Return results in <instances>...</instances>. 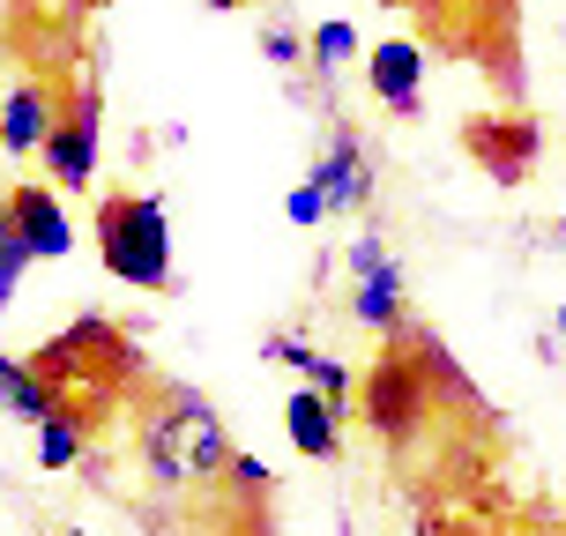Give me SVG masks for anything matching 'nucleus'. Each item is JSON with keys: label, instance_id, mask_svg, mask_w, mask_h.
<instances>
[{"label": "nucleus", "instance_id": "f257e3e1", "mask_svg": "<svg viewBox=\"0 0 566 536\" xmlns=\"http://www.w3.org/2000/svg\"><path fill=\"white\" fill-rule=\"evenodd\" d=\"M127 448V484H113V500L142 536H224V522L254 492H269V462L231 440L224 410L179 372H149L142 380L127 432L105 454ZM97 462V454H83Z\"/></svg>", "mask_w": 566, "mask_h": 536}, {"label": "nucleus", "instance_id": "f03ea898", "mask_svg": "<svg viewBox=\"0 0 566 536\" xmlns=\"http://www.w3.org/2000/svg\"><path fill=\"white\" fill-rule=\"evenodd\" d=\"M38 388L53 402V418L83 440V454H105L127 432V410H135L142 380H149V358H142L135 328H119L105 313H75L60 336H45L38 350H23Z\"/></svg>", "mask_w": 566, "mask_h": 536}, {"label": "nucleus", "instance_id": "7ed1b4c3", "mask_svg": "<svg viewBox=\"0 0 566 536\" xmlns=\"http://www.w3.org/2000/svg\"><path fill=\"white\" fill-rule=\"evenodd\" d=\"M380 8L410 15V38L424 45V60L478 67L507 105H522V90H530V67H522V0H380Z\"/></svg>", "mask_w": 566, "mask_h": 536}, {"label": "nucleus", "instance_id": "20e7f679", "mask_svg": "<svg viewBox=\"0 0 566 536\" xmlns=\"http://www.w3.org/2000/svg\"><path fill=\"white\" fill-rule=\"evenodd\" d=\"M97 261H105L113 283L171 291V217H165V201L142 195V187L97 195Z\"/></svg>", "mask_w": 566, "mask_h": 536}, {"label": "nucleus", "instance_id": "39448f33", "mask_svg": "<svg viewBox=\"0 0 566 536\" xmlns=\"http://www.w3.org/2000/svg\"><path fill=\"white\" fill-rule=\"evenodd\" d=\"M97 141H105V75L90 67L83 83L53 97V135L38 149V165H45V179H60V195L97 187Z\"/></svg>", "mask_w": 566, "mask_h": 536}, {"label": "nucleus", "instance_id": "423d86ee", "mask_svg": "<svg viewBox=\"0 0 566 536\" xmlns=\"http://www.w3.org/2000/svg\"><path fill=\"white\" fill-rule=\"evenodd\" d=\"M454 149H462L492 187H507V195H514V187L537 171V157H544V119L530 113V105L470 113V119H454Z\"/></svg>", "mask_w": 566, "mask_h": 536}, {"label": "nucleus", "instance_id": "0eeeda50", "mask_svg": "<svg viewBox=\"0 0 566 536\" xmlns=\"http://www.w3.org/2000/svg\"><path fill=\"white\" fill-rule=\"evenodd\" d=\"M350 320H358L373 343L410 320V276H402L396 246H388L373 224L350 239Z\"/></svg>", "mask_w": 566, "mask_h": 536}, {"label": "nucleus", "instance_id": "6e6552de", "mask_svg": "<svg viewBox=\"0 0 566 536\" xmlns=\"http://www.w3.org/2000/svg\"><path fill=\"white\" fill-rule=\"evenodd\" d=\"M306 171L328 195V217H366L373 209V157H366V141H358L350 119H328V141H321V157Z\"/></svg>", "mask_w": 566, "mask_h": 536}, {"label": "nucleus", "instance_id": "1a4fd4ad", "mask_svg": "<svg viewBox=\"0 0 566 536\" xmlns=\"http://www.w3.org/2000/svg\"><path fill=\"white\" fill-rule=\"evenodd\" d=\"M424 67H432V60H424L418 38H380L366 53V83L396 119H418L424 113Z\"/></svg>", "mask_w": 566, "mask_h": 536}, {"label": "nucleus", "instance_id": "9d476101", "mask_svg": "<svg viewBox=\"0 0 566 536\" xmlns=\"http://www.w3.org/2000/svg\"><path fill=\"white\" fill-rule=\"evenodd\" d=\"M8 217H15V231H23L30 261H67V246H75V224H67V209H60L53 187H38V179L8 187Z\"/></svg>", "mask_w": 566, "mask_h": 536}, {"label": "nucleus", "instance_id": "9b49d317", "mask_svg": "<svg viewBox=\"0 0 566 536\" xmlns=\"http://www.w3.org/2000/svg\"><path fill=\"white\" fill-rule=\"evenodd\" d=\"M53 135V90L38 83V75H15L8 97H0V149L8 157H38Z\"/></svg>", "mask_w": 566, "mask_h": 536}, {"label": "nucleus", "instance_id": "f8f14e48", "mask_svg": "<svg viewBox=\"0 0 566 536\" xmlns=\"http://www.w3.org/2000/svg\"><path fill=\"white\" fill-rule=\"evenodd\" d=\"M343 410L328 396H313L306 380L291 388V402H283V432H291V448L306 454V462H343Z\"/></svg>", "mask_w": 566, "mask_h": 536}, {"label": "nucleus", "instance_id": "ddd939ff", "mask_svg": "<svg viewBox=\"0 0 566 536\" xmlns=\"http://www.w3.org/2000/svg\"><path fill=\"white\" fill-rule=\"evenodd\" d=\"M0 418L15 424H38L53 418V402H45V388H38V372H30V358H15V350H0Z\"/></svg>", "mask_w": 566, "mask_h": 536}, {"label": "nucleus", "instance_id": "4468645a", "mask_svg": "<svg viewBox=\"0 0 566 536\" xmlns=\"http://www.w3.org/2000/svg\"><path fill=\"white\" fill-rule=\"evenodd\" d=\"M23 269H30V246L15 231V217H8V195H0V320H8L15 291H23Z\"/></svg>", "mask_w": 566, "mask_h": 536}, {"label": "nucleus", "instance_id": "2eb2a0df", "mask_svg": "<svg viewBox=\"0 0 566 536\" xmlns=\"http://www.w3.org/2000/svg\"><path fill=\"white\" fill-rule=\"evenodd\" d=\"M350 60H358V30L350 23H313V38H306L313 75H336V67H350Z\"/></svg>", "mask_w": 566, "mask_h": 536}, {"label": "nucleus", "instance_id": "dca6fc26", "mask_svg": "<svg viewBox=\"0 0 566 536\" xmlns=\"http://www.w3.org/2000/svg\"><path fill=\"white\" fill-rule=\"evenodd\" d=\"M261 53L276 60L283 75H298V67H306V38H298L291 23H261Z\"/></svg>", "mask_w": 566, "mask_h": 536}, {"label": "nucleus", "instance_id": "f3484780", "mask_svg": "<svg viewBox=\"0 0 566 536\" xmlns=\"http://www.w3.org/2000/svg\"><path fill=\"white\" fill-rule=\"evenodd\" d=\"M283 217H291V224H328V195H321V179H313V171L283 195Z\"/></svg>", "mask_w": 566, "mask_h": 536}, {"label": "nucleus", "instance_id": "a211bd4d", "mask_svg": "<svg viewBox=\"0 0 566 536\" xmlns=\"http://www.w3.org/2000/svg\"><path fill=\"white\" fill-rule=\"evenodd\" d=\"M522 239H530L537 254H566V217H544V224H530Z\"/></svg>", "mask_w": 566, "mask_h": 536}, {"label": "nucleus", "instance_id": "6ab92c4d", "mask_svg": "<svg viewBox=\"0 0 566 536\" xmlns=\"http://www.w3.org/2000/svg\"><path fill=\"white\" fill-rule=\"evenodd\" d=\"M209 8H254V0H209Z\"/></svg>", "mask_w": 566, "mask_h": 536}, {"label": "nucleus", "instance_id": "aec40b11", "mask_svg": "<svg viewBox=\"0 0 566 536\" xmlns=\"http://www.w3.org/2000/svg\"><path fill=\"white\" fill-rule=\"evenodd\" d=\"M552 336H566V306H559V320H552Z\"/></svg>", "mask_w": 566, "mask_h": 536}, {"label": "nucleus", "instance_id": "412c9836", "mask_svg": "<svg viewBox=\"0 0 566 536\" xmlns=\"http://www.w3.org/2000/svg\"><path fill=\"white\" fill-rule=\"evenodd\" d=\"M45 536H83V529H45Z\"/></svg>", "mask_w": 566, "mask_h": 536}]
</instances>
